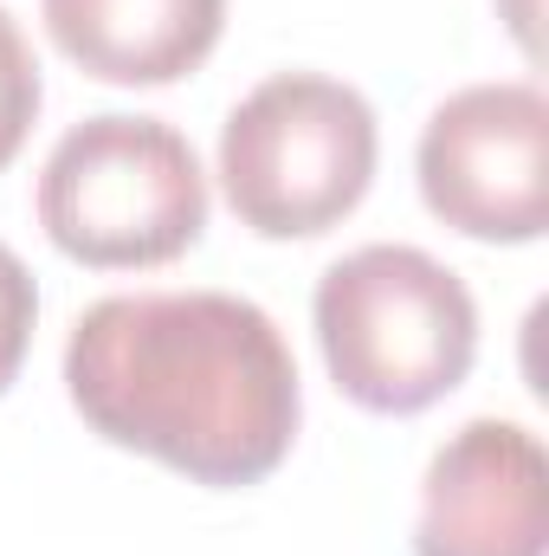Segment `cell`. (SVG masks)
I'll return each mask as SVG.
<instances>
[{
	"label": "cell",
	"mask_w": 549,
	"mask_h": 556,
	"mask_svg": "<svg viewBox=\"0 0 549 556\" xmlns=\"http://www.w3.org/2000/svg\"><path fill=\"white\" fill-rule=\"evenodd\" d=\"M39 227L65 260L98 273L168 266L207 227L201 155L162 117H85L39 168Z\"/></svg>",
	"instance_id": "3957f363"
},
{
	"label": "cell",
	"mask_w": 549,
	"mask_h": 556,
	"mask_svg": "<svg viewBox=\"0 0 549 556\" xmlns=\"http://www.w3.org/2000/svg\"><path fill=\"white\" fill-rule=\"evenodd\" d=\"M46 33L104 85H175L227 26V0H39Z\"/></svg>",
	"instance_id": "52a82bcc"
},
{
	"label": "cell",
	"mask_w": 549,
	"mask_h": 556,
	"mask_svg": "<svg viewBox=\"0 0 549 556\" xmlns=\"http://www.w3.org/2000/svg\"><path fill=\"white\" fill-rule=\"evenodd\" d=\"M39 59H33V46H26V33H20V20L0 7V168L20 155V142L33 130V117H39Z\"/></svg>",
	"instance_id": "ba28073f"
},
{
	"label": "cell",
	"mask_w": 549,
	"mask_h": 556,
	"mask_svg": "<svg viewBox=\"0 0 549 556\" xmlns=\"http://www.w3.org/2000/svg\"><path fill=\"white\" fill-rule=\"evenodd\" d=\"M317 343L336 389L369 415H420L478 356L465 278L420 247H356L317 278Z\"/></svg>",
	"instance_id": "7a4b0ae2"
},
{
	"label": "cell",
	"mask_w": 549,
	"mask_h": 556,
	"mask_svg": "<svg viewBox=\"0 0 549 556\" xmlns=\"http://www.w3.org/2000/svg\"><path fill=\"white\" fill-rule=\"evenodd\" d=\"M65 389L91 433L194 485H259L297 440V363L253 298L117 291L65 343Z\"/></svg>",
	"instance_id": "6da1fadb"
},
{
	"label": "cell",
	"mask_w": 549,
	"mask_h": 556,
	"mask_svg": "<svg viewBox=\"0 0 549 556\" xmlns=\"http://www.w3.org/2000/svg\"><path fill=\"white\" fill-rule=\"evenodd\" d=\"M33 324H39V291H33V273L20 266V253H13V247H0V395L13 389V376H20V363H26Z\"/></svg>",
	"instance_id": "9c48e42d"
},
{
	"label": "cell",
	"mask_w": 549,
	"mask_h": 556,
	"mask_svg": "<svg viewBox=\"0 0 549 556\" xmlns=\"http://www.w3.org/2000/svg\"><path fill=\"white\" fill-rule=\"evenodd\" d=\"M375 111L323 72H278L220 124V188L266 240L330 233L375 181Z\"/></svg>",
	"instance_id": "277c9868"
},
{
	"label": "cell",
	"mask_w": 549,
	"mask_h": 556,
	"mask_svg": "<svg viewBox=\"0 0 549 556\" xmlns=\"http://www.w3.org/2000/svg\"><path fill=\"white\" fill-rule=\"evenodd\" d=\"M549 459L518 420H465L420 479L413 556H544Z\"/></svg>",
	"instance_id": "8992f818"
},
{
	"label": "cell",
	"mask_w": 549,
	"mask_h": 556,
	"mask_svg": "<svg viewBox=\"0 0 549 556\" xmlns=\"http://www.w3.org/2000/svg\"><path fill=\"white\" fill-rule=\"evenodd\" d=\"M420 194L472 240H537L549 227V98L537 85L452 91L420 130Z\"/></svg>",
	"instance_id": "5b68a950"
}]
</instances>
